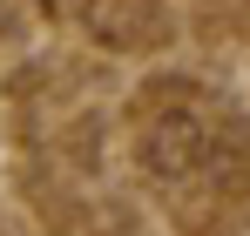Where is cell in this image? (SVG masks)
Segmentation results:
<instances>
[{
    "label": "cell",
    "instance_id": "cell-1",
    "mask_svg": "<svg viewBox=\"0 0 250 236\" xmlns=\"http://www.w3.org/2000/svg\"><path fill=\"white\" fill-rule=\"evenodd\" d=\"M209 121L196 108H163V115L149 121V135H142V162H149V176L156 182H189V176H203L209 162Z\"/></svg>",
    "mask_w": 250,
    "mask_h": 236
}]
</instances>
